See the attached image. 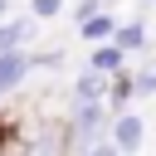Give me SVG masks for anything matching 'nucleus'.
I'll return each mask as SVG.
<instances>
[{"label":"nucleus","instance_id":"1","mask_svg":"<svg viewBox=\"0 0 156 156\" xmlns=\"http://www.w3.org/2000/svg\"><path fill=\"white\" fill-rule=\"evenodd\" d=\"M24 73H29V58H24V54H15V49H5V54H0V93H10Z\"/></svg>","mask_w":156,"mask_h":156},{"label":"nucleus","instance_id":"2","mask_svg":"<svg viewBox=\"0 0 156 156\" xmlns=\"http://www.w3.org/2000/svg\"><path fill=\"white\" fill-rule=\"evenodd\" d=\"M117 151H136L141 146V117H117Z\"/></svg>","mask_w":156,"mask_h":156},{"label":"nucleus","instance_id":"3","mask_svg":"<svg viewBox=\"0 0 156 156\" xmlns=\"http://www.w3.org/2000/svg\"><path fill=\"white\" fill-rule=\"evenodd\" d=\"M73 98H78V102H98V98H102V78H98V73H83L78 88H73Z\"/></svg>","mask_w":156,"mask_h":156},{"label":"nucleus","instance_id":"4","mask_svg":"<svg viewBox=\"0 0 156 156\" xmlns=\"http://www.w3.org/2000/svg\"><path fill=\"white\" fill-rule=\"evenodd\" d=\"M117 63H122V49H117V44H112V49H98V54H93V68H102V73H107V68H117Z\"/></svg>","mask_w":156,"mask_h":156},{"label":"nucleus","instance_id":"5","mask_svg":"<svg viewBox=\"0 0 156 156\" xmlns=\"http://www.w3.org/2000/svg\"><path fill=\"white\" fill-rule=\"evenodd\" d=\"M132 83H136V93H156V58H151V63H141V73H136Z\"/></svg>","mask_w":156,"mask_h":156},{"label":"nucleus","instance_id":"6","mask_svg":"<svg viewBox=\"0 0 156 156\" xmlns=\"http://www.w3.org/2000/svg\"><path fill=\"white\" fill-rule=\"evenodd\" d=\"M20 39H24V24H0V54H5V49H15Z\"/></svg>","mask_w":156,"mask_h":156},{"label":"nucleus","instance_id":"7","mask_svg":"<svg viewBox=\"0 0 156 156\" xmlns=\"http://www.w3.org/2000/svg\"><path fill=\"white\" fill-rule=\"evenodd\" d=\"M107 29H112V20H107V15H93V20L83 24V34H88V39H102Z\"/></svg>","mask_w":156,"mask_h":156},{"label":"nucleus","instance_id":"8","mask_svg":"<svg viewBox=\"0 0 156 156\" xmlns=\"http://www.w3.org/2000/svg\"><path fill=\"white\" fill-rule=\"evenodd\" d=\"M132 93H136V83H132V78H117V83H112V107H122Z\"/></svg>","mask_w":156,"mask_h":156},{"label":"nucleus","instance_id":"9","mask_svg":"<svg viewBox=\"0 0 156 156\" xmlns=\"http://www.w3.org/2000/svg\"><path fill=\"white\" fill-rule=\"evenodd\" d=\"M0 156H24V141L15 132H0Z\"/></svg>","mask_w":156,"mask_h":156},{"label":"nucleus","instance_id":"10","mask_svg":"<svg viewBox=\"0 0 156 156\" xmlns=\"http://www.w3.org/2000/svg\"><path fill=\"white\" fill-rule=\"evenodd\" d=\"M141 44V29L132 24V29H117V49H136Z\"/></svg>","mask_w":156,"mask_h":156},{"label":"nucleus","instance_id":"11","mask_svg":"<svg viewBox=\"0 0 156 156\" xmlns=\"http://www.w3.org/2000/svg\"><path fill=\"white\" fill-rule=\"evenodd\" d=\"M34 10H39V15H54V10H58V0H34Z\"/></svg>","mask_w":156,"mask_h":156},{"label":"nucleus","instance_id":"12","mask_svg":"<svg viewBox=\"0 0 156 156\" xmlns=\"http://www.w3.org/2000/svg\"><path fill=\"white\" fill-rule=\"evenodd\" d=\"M88 156H117V146H93Z\"/></svg>","mask_w":156,"mask_h":156},{"label":"nucleus","instance_id":"13","mask_svg":"<svg viewBox=\"0 0 156 156\" xmlns=\"http://www.w3.org/2000/svg\"><path fill=\"white\" fill-rule=\"evenodd\" d=\"M0 15H5V0H0Z\"/></svg>","mask_w":156,"mask_h":156}]
</instances>
